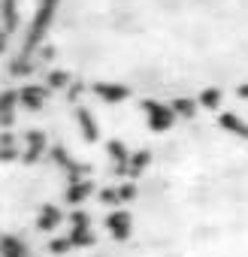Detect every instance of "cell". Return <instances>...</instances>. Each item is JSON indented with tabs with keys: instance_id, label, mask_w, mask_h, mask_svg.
<instances>
[{
	"instance_id": "6da1fadb",
	"label": "cell",
	"mask_w": 248,
	"mask_h": 257,
	"mask_svg": "<svg viewBox=\"0 0 248 257\" xmlns=\"http://www.w3.org/2000/svg\"><path fill=\"white\" fill-rule=\"evenodd\" d=\"M124 257H248V149L182 161L121 218Z\"/></svg>"
}]
</instances>
